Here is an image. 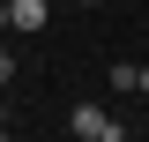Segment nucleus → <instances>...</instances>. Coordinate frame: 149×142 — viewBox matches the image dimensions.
<instances>
[{
  "label": "nucleus",
  "mask_w": 149,
  "mask_h": 142,
  "mask_svg": "<svg viewBox=\"0 0 149 142\" xmlns=\"http://www.w3.org/2000/svg\"><path fill=\"white\" fill-rule=\"evenodd\" d=\"M0 30H8V0H0Z\"/></svg>",
  "instance_id": "obj_5"
},
{
  "label": "nucleus",
  "mask_w": 149,
  "mask_h": 142,
  "mask_svg": "<svg viewBox=\"0 0 149 142\" xmlns=\"http://www.w3.org/2000/svg\"><path fill=\"white\" fill-rule=\"evenodd\" d=\"M134 90H142V97H149V67H134Z\"/></svg>",
  "instance_id": "obj_4"
},
{
  "label": "nucleus",
  "mask_w": 149,
  "mask_h": 142,
  "mask_svg": "<svg viewBox=\"0 0 149 142\" xmlns=\"http://www.w3.org/2000/svg\"><path fill=\"white\" fill-rule=\"evenodd\" d=\"M74 135L82 142H119V120H112L104 105H74Z\"/></svg>",
  "instance_id": "obj_1"
},
{
  "label": "nucleus",
  "mask_w": 149,
  "mask_h": 142,
  "mask_svg": "<svg viewBox=\"0 0 149 142\" xmlns=\"http://www.w3.org/2000/svg\"><path fill=\"white\" fill-rule=\"evenodd\" d=\"M45 22H52L45 0H8V30H45Z\"/></svg>",
  "instance_id": "obj_2"
},
{
  "label": "nucleus",
  "mask_w": 149,
  "mask_h": 142,
  "mask_svg": "<svg viewBox=\"0 0 149 142\" xmlns=\"http://www.w3.org/2000/svg\"><path fill=\"white\" fill-rule=\"evenodd\" d=\"M0 135H8V105H0Z\"/></svg>",
  "instance_id": "obj_6"
},
{
  "label": "nucleus",
  "mask_w": 149,
  "mask_h": 142,
  "mask_svg": "<svg viewBox=\"0 0 149 142\" xmlns=\"http://www.w3.org/2000/svg\"><path fill=\"white\" fill-rule=\"evenodd\" d=\"M15 82V53H8V45H0V90Z\"/></svg>",
  "instance_id": "obj_3"
}]
</instances>
